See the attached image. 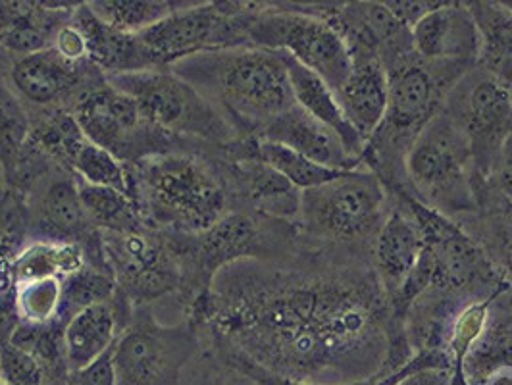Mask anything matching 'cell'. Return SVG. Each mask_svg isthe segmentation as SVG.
Returning <instances> with one entry per match:
<instances>
[{"label":"cell","mask_w":512,"mask_h":385,"mask_svg":"<svg viewBox=\"0 0 512 385\" xmlns=\"http://www.w3.org/2000/svg\"><path fill=\"white\" fill-rule=\"evenodd\" d=\"M349 54L351 72L335 97L347 122L368 141L384 120L389 83L378 52L355 49Z\"/></svg>","instance_id":"23"},{"label":"cell","mask_w":512,"mask_h":385,"mask_svg":"<svg viewBox=\"0 0 512 385\" xmlns=\"http://www.w3.org/2000/svg\"><path fill=\"white\" fill-rule=\"evenodd\" d=\"M414 52L432 64L472 70L478 66V29L466 2H437L412 27Z\"/></svg>","instance_id":"17"},{"label":"cell","mask_w":512,"mask_h":385,"mask_svg":"<svg viewBox=\"0 0 512 385\" xmlns=\"http://www.w3.org/2000/svg\"><path fill=\"white\" fill-rule=\"evenodd\" d=\"M478 29V68L512 87V12L505 2H466Z\"/></svg>","instance_id":"27"},{"label":"cell","mask_w":512,"mask_h":385,"mask_svg":"<svg viewBox=\"0 0 512 385\" xmlns=\"http://www.w3.org/2000/svg\"><path fill=\"white\" fill-rule=\"evenodd\" d=\"M170 70L214 104L241 137H256L297 104L282 52L258 47L201 52Z\"/></svg>","instance_id":"3"},{"label":"cell","mask_w":512,"mask_h":385,"mask_svg":"<svg viewBox=\"0 0 512 385\" xmlns=\"http://www.w3.org/2000/svg\"><path fill=\"white\" fill-rule=\"evenodd\" d=\"M62 285L58 280L18 283L16 312L24 324H49L60 308Z\"/></svg>","instance_id":"35"},{"label":"cell","mask_w":512,"mask_h":385,"mask_svg":"<svg viewBox=\"0 0 512 385\" xmlns=\"http://www.w3.org/2000/svg\"><path fill=\"white\" fill-rule=\"evenodd\" d=\"M77 2H0V51L14 56L52 49Z\"/></svg>","instance_id":"20"},{"label":"cell","mask_w":512,"mask_h":385,"mask_svg":"<svg viewBox=\"0 0 512 385\" xmlns=\"http://www.w3.org/2000/svg\"><path fill=\"white\" fill-rule=\"evenodd\" d=\"M251 47L285 52L333 93L351 72V54L339 31L326 20L303 12L297 2H260L249 29Z\"/></svg>","instance_id":"11"},{"label":"cell","mask_w":512,"mask_h":385,"mask_svg":"<svg viewBox=\"0 0 512 385\" xmlns=\"http://www.w3.org/2000/svg\"><path fill=\"white\" fill-rule=\"evenodd\" d=\"M258 139L283 145L308 160L341 172L362 168L359 158L347 151L333 129L312 118L299 104L285 110L282 116L260 129Z\"/></svg>","instance_id":"21"},{"label":"cell","mask_w":512,"mask_h":385,"mask_svg":"<svg viewBox=\"0 0 512 385\" xmlns=\"http://www.w3.org/2000/svg\"><path fill=\"white\" fill-rule=\"evenodd\" d=\"M228 147V145H226ZM226 147L147 156L126 164L129 197L147 224L172 233H201L233 212Z\"/></svg>","instance_id":"2"},{"label":"cell","mask_w":512,"mask_h":385,"mask_svg":"<svg viewBox=\"0 0 512 385\" xmlns=\"http://www.w3.org/2000/svg\"><path fill=\"white\" fill-rule=\"evenodd\" d=\"M168 237L180 266L176 299L183 314L205 297L226 266L239 260H282L299 249L295 222L253 212H230L206 231L191 235L168 231Z\"/></svg>","instance_id":"6"},{"label":"cell","mask_w":512,"mask_h":385,"mask_svg":"<svg viewBox=\"0 0 512 385\" xmlns=\"http://www.w3.org/2000/svg\"><path fill=\"white\" fill-rule=\"evenodd\" d=\"M424 245V233L405 203L403 191H391V212L372 249V268L387 301L407 282Z\"/></svg>","instance_id":"19"},{"label":"cell","mask_w":512,"mask_h":385,"mask_svg":"<svg viewBox=\"0 0 512 385\" xmlns=\"http://www.w3.org/2000/svg\"><path fill=\"white\" fill-rule=\"evenodd\" d=\"M106 79L112 87L131 97L151 124L174 137L216 147H226L241 139L228 118L170 68H153Z\"/></svg>","instance_id":"8"},{"label":"cell","mask_w":512,"mask_h":385,"mask_svg":"<svg viewBox=\"0 0 512 385\" xmlns=\"http://www.w3.org/2000/svg\"><path fill=\"white\" fill-rule=\"evenodd\" d=\"M384 70L389 83L387 110L380 128L366 141L362 168L374 172L389 191L407 193L405 162L414 141L470 70L426 62L414 49L385 64Z\"/></svg>","instance_id":"4"},{"label":"cell","mask_w":512,"mask_h":385,"mask_svg":"<svg viewBox=\"0 0 512 385\" xmlns=\"http://www.w3.org/2000/svg\"><path fill=\"white\" fill-rule=\"evenodd\" d=\"M395 385H453V372L449 368L426 366L410 372Z\"/></svg>","instance_id":"39"},{"label":"cell","mask_w":512,"mask_h":385,"mask_svg":"<svg viewBox=\"0 0 512 385\" xmlns=\"http://www.w3.org/2000/svg\"><path fill=\"white\" fill-rule=\"evenodd\" d=\"M405 176L407 195L457 224L478 212L480 183L468 141L443 108L414 141Z\"/></svg>","instance_id":"7"},{"label":"cell","mask_w":512,"mask_h":385,"mask_svg":"<svg viewBox=\"0 0 512 385\" xmlns=\"http://www.w3.org/2000/svg\"><path fill=\"white\" fill-rule=\"evenodd\" d=\"M87 4L104 24L133 35L147 31L187 6L183 0H91Z\"/></svg>","instance_id":"30"},{"label":"cell","mask_w":512,"mask_h":385,"mask_svg":"<svg viewBox=\"0 0 512 385\" xmlns=\"http://www.w3.org/2000/svg\"><path fill=\"white\" fill-rule=\"evenodd\" d=\"M226 178L233 212H253L283 222H297L303 191L268 164L256 158L228 156Z\"/></svg>","instance_id":"18"},{"label":"cell","mask_w":512,"mask_h":385,"mask_svg":"<svg viewBox=\"0 0 512 385\" xmlns=\"http://www.w3.org/2000/svg\"><path fill=\"white\" fill-rule=\"evenodd\" d=\"M60 295V308L56 320L66 326L85 308L95 307L116 295V282L110 270H101L85 264L76 274L64 278Z\"/></svg>","instance_id":"33"},{"label":"cell","mask_w":512,"mask_h":385,"mask_svg":"<svg viewBox=\"0 0 512 385\" xmlns=\"http://www.w3.org/2000/svg\"><path fill=\"white\" fill-rule=\"evenodd\" d=\"M443 110L468 141L482 189L493 174L503 145L511 137V87L476 66L451 89Z\"/></svg>","instance_id":"14"},{"label":"cell","mask_w":512,"mask_h":385,"mask_svg":"<svg viewBox=\"0 0 512 385\" xmlns=\"http://www.w3.org/2000/svg\"><path fill=\"white\" fill-rule=\"evenodd\" d=\"M70 170L76 174L77 178L91 185L110 187L129 195L126 164H122L118 158H114L112 154L89 139L79 147Z\"/></svg>","instance_id":"34"},{"label":"cell","mask_w":512,"mask_h":385,"mask_svg":"<svg viewBox=\"0 0 512 385\" xmlns=\"http://www.w3.org/2000/svg\"><path fill=\"white\" fill-rule=\"evenodd\" d=\"M503 199H507L512 205V133L503 145L501 154L497 158V164L493 168V174L487 181Z\"/></svg>","instance_id":"38"},{"label":"cell","mask_w":512,"mask_h":385,"mask_svg":"<svg viewBox=\"0 0 512 385\" xmlns=\"http://www.w3.org/2000/svg\"><path fill=\"white\" fill-rule=\"evenodd\" d=\"M6 191H8V187H6V183H4V176H2V170H0V197H2Z\"/></svg>","instance_id":"41"},{"label":"cell","mask_w":512,"mask_h":385,"mask_svg":"<svg viewBox=\"0 0 512 385\" xmlns=\"http://www.w3.org/2000/svg\"><path fill=\"white\" fill-rule=\"evenodd\" d=\"M282 54L285 64H287L289 79H291L295 103L299 104L312 118H316L324 126L333 129L339 135V139L343 141V145L347 147V151L355 158H359L360 164H362L366 141L347 122L341 106L337 103V97L328 87V83L322 77L316 76L314 72L307 70L305 66H301L289 54H285V52Z\"/></svg>","instance_id":"26"},{"label":"cell","mask_w":512,"mask_h":385,"mask_svg":"<svg viewBox=\"0 0 512 385\" xmlns=\"http://www.w3.org/2000/svg\"><path fill=\"white\" fill-rule=\"evenodd\" d=\"M505 6H507V8L512 12V2H505Z\"/></svg>","instance_id":"42"},{"label":"cell","mask_w":512,"mask_h":385,"mask_svg":"<svg viewBox=\"0 0 512 385\" xmlns=\"http://www.w3.org/2000/svg\"><path fill=\"white\" fill-rule=\"evenodd\" d=\"M101 239L116 289L133 307H151L154 301L178 295L180 266L168 231L145 222L135 230L101 231Z\"/></svg>","instance_id":"15"},{"label":"cell","mask_w":512,"mask_h":385,"mask_svg":"<svg viewBox=\"0 0 512 385\" xmlns=\"http://www.w3.org/2000/svg\"><path fill=\"white\" fill-rule=\"evenodd\" d=\"M253 156L256 160L274 168L276 172H280L285 180L291 181L301 191L320 187V185L345 174L341 170L320 166V164L305 158L303 154L295 153L283 145L264 141L258 137H255V141H253Z\"/></svg>","instance_id":"32"},{"label":"cell","mask_w":512,"mask_h":385,"mask_svg":"<svg viewBox=\"0 0 512 385\" xmlns=\"http://www.w3.org/2000/svg\"><path fill=\"white\" fill-rule=\"evenodd\" d=\"M391 212V191L374 172L357 168L303 191L295 222L301 249L372 260L378 233Z\"/></svg>","instance_id":"5"},{"label":"cell","mask_w":512,"mask_h":385,"mask_svg":"<svg viewBox=\"0 0 512 385\" xmlns=\"http://www.w3.org/2000/svg\"><path fill=\"white\" fill-rule=\"evenodd\" d=\"M486 253L501 278L512 289V205L491 185L478 193V212L459 222Z\"/></svg>","instance_id":"25"},{"label":"cell","mask_w":512,"mask_h":385,"mask_svg":"<svg viewBox=\"0 0 512 385\" xmlns=\"http://www.w3.org/2000/svg\"><path fill=\"white\" fill-rule=\"evenodd\" d=\"M74 118L89 141L118 158L133 164L147 156L197 151L208 143L174 137L151 124L137 103L126 93L106 83L83 97Z\"/></svg>","instance_id":"12"},{"label":"cell","mask_w":512,"mask_h":385,"mask_svg":"<svg viewBox=\"0 0 512 385\" xmlns=\"http://www.w3.org/2000/svg\"><path fill=\"white\" fill-rule=\"evenodd\" d=\"M66 385H116V376H114V366H112V349L95 360L93 364L70 372Z\"/></svg>","instance_id":"37"},{"label":"cell","mask_w":512,"mask_h":385,"mask_svg":"<svg viewBox=\"0 0 512 385\" xmlns=\"http://www.w3.org/2000/svg\"><path fill=\"white\" fill-rule=\"evenodd\" d=\"M85 255L77 245L29 241L14 257L12 274L16 283L58 280L76 274L85 266Z\"/></svg>","instance_id":"28"},{"label":"cell","mask_w":512,"mask_h":385,"mask_svg":"<svg viewBox=\"0 0 512 385\" xmlns=\"http://www.w3.org/2000/svg\"><path fill=\"white\" fill-rule=\"evenodd\" d=\"M482 385H512V366L497 368L493 374H489Z\"/></svg>","instance_id":"40"},{"label":"cell","mask_w":512,"mask_h":385,"mask_svg":"<svg viewBox=\"0 0 512 385\" xmlns=\"http://www.w3.org/2000/svg\"><path fill=\"white\" fill-rule=\"evenodd\" d=\"M31 122L26 106L0 77V170L4 183L12 180L29 145Z\"/></svg>","instance_id":"31"},{"label":"cell","mask_w":512,"mask_h":385,"mask_svg":"<svg viewBox=\"0 0 512 385\" xmlns=\"http://www.w3.org/2000/svg\"><path fill=\"white\" fill-rule=\"evenodd\" d=\"M260 2H187L160 24L137 33L154 68H170L201 52L251 47L249 29Z\"/></svg>","instance_id":"9"},{"label":"cell","mask_w":512,"mask_h":385,"mask_svg":"<svg viewBox=\"0 0 512 385\" xmlns=\"http://www.w3.org/2000/svg\"><path fill=\"white\" fill-rule=\"evenodd\" d=\"M0 376L6 385H43V372L37 360L14 343L0 347Z\"/></svg>","instance_id":"36"},{"label":"cell","mask_w":512,"mask_h":385,"mask_svg":"<svg viewBox=\"0 0 512 385\" xmlns=\"http://www.w3.org/2000/svg\"><path fill=\"white\" fill-rule=\"evenodd\" d=\"M201 349L197 324L158 322L149 305L135 307L128 328L112 347L116 385H181L189 362Z\"/></svg>","instance_id":"10"},{"label":"cell","mask_w":512,"mask_h":385,"mask_svg":"<svg viewBox=\"0 0 512 385\" xmlns=\"http://www.w3.org/2000/svg\"><path fill=\"white\" fill-rule=\"evenodd\" d=\"M72 24L83 37L87 58L104 76H122L153 70L154 64L139 35L104 24L87 2H77Z\"/></svg>","instance_id":"24"},{"label":"cell","mask_w":512,"mask_h":385,"mask_svg":"<svg viewBox=\"0 0 512 385\" xmlns=\"http://www.w3.org/2000/svg\"><path fill=\"white\" fill-rule=\"evenodd\" d=\"M0 385H6V382H4V378H2V376H0Z\"/></svg>","instance_id":"43"},{"label":"cell","mask_w":512,"mask_h":385,"mask_svg":"<svg viewBox=\"0 0 512 385\" xmlns=\"http://www.w3.org/2000/svg\"><path fill=\"white\" fill-rule=\"evenodd\" d=\"M511 95H512V87H511Z\"/></svg>","instance_id":"44"},{"label":"cell","mask_w":512,"mask_h":385,"mask_svg":"<svg viewBox=\"0 0 512 385\" xmlns=\"http://www.w3.org/2000/svg\"><path fill=\"white\" fill-rule=\"evenodd\" d=\"M135 307L116 289V295L95 307L85 308L64 326V347L70 372L104 357L133 318Z\"/></svg>","instance_id":"22"},{"label":"cell","mask_w":512,"mask_h":385,"mask_svg":"<svg viewBox=\"0 0 512 385\" xmlns=\"http://www.w3.org/2000/svg\"><path fill=\"white\" fill-rule=\"evenodd\" d=\"M222 345L283 380L362 384L410 359L372 260L297 249L282 260H239L183 314Z\"/></svg>","instance_id":"1"},{"label":"cell","mask_w":512,"mask_h":385,"mask_svg":"<svg viewBox=\"0 0 512 385\" xmlns=\"http://www.w3.org/2000/svg\"><path fill=\"white\" fill-rule=\"evenodd\" d=\"M27 212V243L47 241L77 245L89 266L110 270L104 257L101 231L81 203L77 176L64 166H51L22 193Z\"/></svg>","instance_id":"13"},{"label":"cell","mask_w":512,"mask_h":385,"mask_svg":"<svg viewBox=\"0 0 512 385\" xmlns=\"http://www.w3.org/2000/svg\"><path fill=\"white\" fill-rule=\"evenodd\" d=\"M0 77L27 112L74 114L83 97L106 83V76L89 58L70 60L54 47L24 56L0 51Z\"/></svg>","instance_id":"16"},{"label":"cell","mask_w":512,"mask_h":385,"mask_svg":"<svg viewBox=\"0 0 512 385\" xmlns=\"http://www.w3.org/2000/svg\"><path fill=\"white\" fill-rule=\"evenodd\" d=\"M77 191L93 226L99 231H129L145 224L133 199L116 189L77 178Z\"/></svg>","instance_id":"29"}]
</instances>
